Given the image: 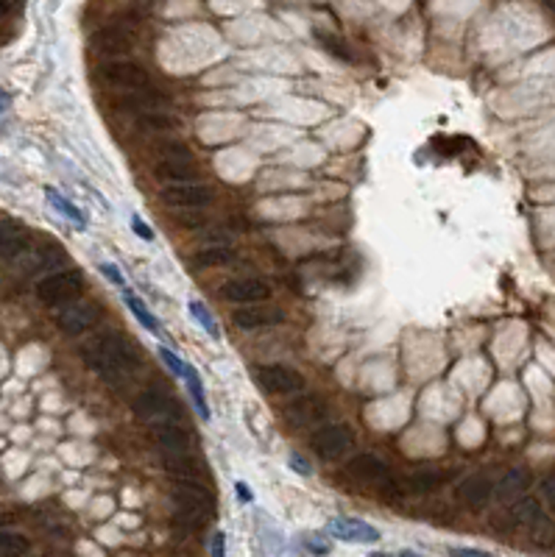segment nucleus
<instances>
[{
  "instance_id": "f257e3e1",
  "label": "nucleus",
  "mask_w": 555,
  "mask_h": 557,
  "mask_svg": "<svg viewBox=\"0 0 555 557\" xmlns=\"http://www.w3.org/2000/svg\"><path fill=\"white\" fill-rule=\"evenodd\" d=\"M81 362H84L95 377L107 382H120L140 365V354L126 335L104 332L87 340V346L81 348Z\"/></svg>"
},
{
  "instance_id": "f03ea898",
  "label": "nucleus",
  "mask_w": 555,
  "mask_h": 557,
  "mask_svg": "<svg viewBox=\"0 0 555 557\" xmlns=\"http://www.w3.org/2000/svg\"><path fill=\"white\" fill-rule=\"evenodd\" d=\"M171 502L179 529H201L215 515V497L201 480H173Z\"/></svg>"
},
{
  "instance_id": "7ed1b4c3",
  "label": "nucleus",
  "mask_w": 555,
  "mask_h": 557,
  "mask_svg": "<svg viewBox=\"0 0 555 557\" xmlns=\"http://www.w3.org/2000/svg\"><path fill=\"white\" fill-rule=\"evenodd\" d=\"M81 293H84V274L76 267H65V271L48 274L36 282V298L45 306H65Z\"/></svg>"
},
{
  "instance_id": "20e7f679",
  "label": "nucleus",
  "mask_w": 555,
  "mask_h": 557,
  "mask_svg": "<svg viewBox=\"0 0 555 557\" xmlns=\"http://www.w3.org/2000/svg\"><path fill=\"white\" fill-rule=\"evenodd\" d=\"M254 382L260 390L271 396H299L304 394V377L296 368L271 362V365H257L254 368Z\"/></svg>"
},
{
  "instance_id": "39448f33",
  "label": "nucleus",
  "mask_w": 555,
  "mask_h": 557,
  "mask_svg": "<svg viewBox=\"0 0 555 557\" xmlns=\"http://www.w3.org/2000/svg\"><path fill=\"white\" fill-rule=\"evenodd\" d=\"M134 416L142 418V421H149V424H159V421H179L181 418V410L176 404V399L171 394H165V390H159V387H146V390H140L134 404Z\"/></svg>"
},
{
  "instance_id": "423d86ee",
  "label": "nucleus",
  "mask_w": 555,
  "mask_h": 557,
  "mask_svg": "<svg viewBox=\"0 0 555 557\" xmlns=\"http://www.w3.org/2000/svg\"><path fill=\"white\" fill-rule=\"evenodd\" d=\"M98 78L109 87H123V90H142V87H154L151 84V73L137 65V61H123V59H112V61H101L98 65Z\"/></svg>"
},
{
  "instance_id": "0eeeda50",
  "label": "nucleus",
  "mask_w": 555,
  "mask_h": 557,
  "mask_svg": "<svg viewBox=\"0 0 555 557\" xmlns=\"http://www.w3.org/2000/svg\"><path fill=\"white\" fill-rule=\"evenodd\" d=\"M56 329L61 335L68 338H78V335H87L90 329L101 321V306L92 304V301H70L65 306H59L56 313Z\"/></svg>"
},
{
  "instance_id": "6e6552de",
  "label": "nucleus",
  "mask_w": 555,
  "mask_h": 557,
  "mask_svg": "<svg viewBox=\"0 0 555 557\" xmlns=\"http://www.w3.org/2000/svg\"><path fill=\"white\" fill-rule=\"evenodd\" d=\"M352 443H355V432L346 424H324L313 435V451L326 463L341 460L352 449Z\"/></svg>"
},
{
  "instance_id": "1a4fd4ad",
  "label": "nucleus",
  "mask_w": 555,
  "mask_h": 557,
  "mask_svg": "<svg viewBox=\"0 0 555 557\" xmlns=\"http://www.w3.org/2000/svg\"><path fill=\"white\" fill-rule=\"evenodd\" d=\"M162 201L176 210H201V206H210L215 201V193L207 184L198 181H181V184H168L162 190Z\"/></svg>"
},
{
  "instance_id": "9d476101",
  "label": "nucleus",
  "mask_w": 555,
  "mask_h": 557,
  "mask_svg": "<svg viewBox=\"0 0 555 557\" xmlns=\"http://www.w3.org/2000/svg\"><path fill=\"white\" fill-rule=\"evenodd\" d=\"M346 473L358 482H368V485H382V488H390L394 485V473H390L388 463L377 455H355L352 460L346 463Z\"/></svg>"
},
{
  "instance_id": "9b49d317",
  "label": "nucleus",
  "mask_w": 555,
  "mask_h": 557,
  "mask_svg": "<svg viewBox=\"0 0 555 557\" xmlns=\"http://www.w3.org/2000/svg\"><path fill=\"white\" fill-rule=\"evenodd\" d=\"M282 416L291 426H313V424H321L326 416H330V404H326L321 396L304 394V396H296V399L287 402Z\"/></svg>"
},
{
  "instance_id": "f8f14e48",
  "label": "nucleus",
  "mask_w": 555,
  "mask_h": 557,
  "mask_svg": "<svg viewBox=\"0 0 555 557\" xmlns=\"http://www.w3.org/2000/svg\"><path fill=\"white\" fill-rule=\"evenodd\" d=\"M221 298L245 306V304H265L271 298V284L265 279H232L221 287Z\"/></svg>"
},
{
  "instance_id": "ddd939ff",
  "label": "nucleus",
  "mask_w": 555,
  "mask_h": 557,
  "mask_svg": "<svg viewBox=\"0 0 555 557\" xmlns=\"http://www.w3.org/2000/svg\"><path fill=\"white\" fill-rule=\"evenodd\" d=\"M232 323L240 329V332H257V329H269V326H279L285 323V313L277 306H252L245 304L232 313Z\"/></svg>"
},
{
  "instance_id": "4468645a",
  "label": "nucleus",
  "mask_w": 555,
  "mask_h": 557,
  "mask_svg": "<svg viewBox=\"0 0 555 557\" xmlns=\"http://www.w3.org/2000/svg\"><path fill=\"white\" fill-rule=\"evenodd\" d=\"M455 497L466 505V507H486L491 499L497 497V482L488 477V473H469V477L458 485Z\"/></svg>"
},
{
  "instance_id": "2eb2a0df",
  "label": "nucleus",
  "mask_w": 555,
  "mask_h": 557,
  "mask_svg": "<svg viewBox=\"0 0 555 557\" xmlns=\"http://www.w3.org/2000/svg\"><path fill=\"white\" fill-rule=\"evenodd\" d=\"M151 438L159 446L162 455H176V451H190V432L179 421H159L151 424Z\"/></svg>"
},
{
  "instance_id": "dca6fc26",
  "label": "nucleus",
  "mask_w": 555,
  "mask_h": 557,
  "mask_svg": "<svg viewBox=\"0 0 555 557\" xmlns=\"http://www.w3.org/2000/svg\"><path fill=\"white\" fill-rule=\"evenodd\" d=\"M326 532L346 544H377L380 541V532L360 519H333L330 524H326Z\"/></svg>"
},
{
  "instance_id": "f3484780",
  "label": "nucleus",
  "mask_w": 555,
  "mask_h": 557,
  "mask_svg": "<svg viewBox=\"0 0 555 557\" xmlns=\"http://www.w3.org/2000/svg\"><path fill=\"white\" fill-rule=\"evenodd\" d=\"M115 103H117V109H123V112L142 115V112H154L159 103H171V98L157 87H142V90H126Z\"/></svg>"
},
{
  "instance_id": "a211bd4d",
  "label": "nucleus",
  "mask_w": 555,
  "mask_h": 557,
  "mask_svg": "<svg viewBox=\"0 0 555 557\" xmlns=\"http://www.w3.org/2000/svg\"><path fill=\"white\" fill-rule=\"evenodd\" d=\"M92 45H95L101 53L117 56V53L132 51L134 36L129 34V28H123V26H107V28H101V31L92 36Z\"/></svg>"
},
{
  "instance_id": "6ab92c4d",
  "label": "nucleus",
  "mask_w": 555,
  "mask_h": 557,
  "mask_svg": "<svg viewBox=\"0 0 555 557\" xmlns=\"http://www.w3.org/2000/svg\"><path fill=\"white\" fill-rule=\"evenodd\" d=\"M26 251H31V237L23 226H17L12 218L4 220V257L6 262H17Z\"/></svg>"
},
{
  "instance_id": "aec40b11",
  "label": "nucleus",
  "mask_w": 555,
  "mask_h": 557,
  "mask_svg": "<svg viewBox=\"0 0 555 557\" xmlns=\"http://www.w3.org/2000/svg\"><path fill=\"white\" fill-rule=\"evenodd\" d=\"M530 488V473L525 471V468H511L505 477L497 482V499L500 502H517V499H522L525 497V490Z\"/></svg>"
},
{
  "instance_id": "412c9836",
  "label": "nucleus",
  "mask_w": 555,
  "mask_h": 557,
  "mask_svg": "<svg viewBox=\"0 0 555 557\" xmlns=\"http://www.w3.org/2000/svg\"><path fill=\"white\" fill-rule=\"evenodd\" d=\"M162 468H165L173 480H198L201 465L190 451H176V455H162Z\"/></svg>"
},
{
  "instance_id": "4be33fe9",
  "label": "nucleus",
  "mask_w": 555,
  "mask_h": 557,
  "mask_svg": "<svg viewBox=\"0 0 555 557\" xmlns=\"http://www.w3.org/2000/svg\"><path fill=\"white\" fill-rule=\"evenodd\" d=\"M17 262H20V271H23L26 276H34V274H39V271H45V267L59 265V262H61V251H56L53 245H43V249L26 251Z\"/></svg>"
},
{
  "instance_id": "5701e85b",
  "label": "nucleus",
  "mask_w": 555,
  "mask_h": 557,
  "mask_svg": "<svg viewBox=\"0 0 555 557\" xmlns=\"http://www.w3.org/2000/svg\"><path fill=\"white\" fill-rule=\"evenodd\" d=\"M157 179L168 181V184H181V181H193L196 179V168L190 164V159H162L154 171Z\"/></svg>"
},
{
  "instance_id": "b1692460",
  "label": "nucleus",
  "mask_w": 555,
  "mask_h": 557,
  "mask_svg": "<svg viewBox=\"0 0 555 557\" xmlns=\"http://www.w3.org/2000/svg\"><path fill=\"white\" fill-rule=\"evenodd\" d=\"M237 259V251L232 245H207V249H198L193 254V265L196 267H221V265H232Z\"/></svg>"
},
{
  "instance_id": "393cba45",
  "label": "nucleus",
  "mask_w": 555,
  "mask_h": 557,
  "mask_svg": "<svg viewBox=\"0 0 555 557\" xmlns=\"http://www.w3.org/2000/svg\"><path fill=\"white\" fill-rule=\"evenodd\" d=\"M544 513L542 502L539 499H533V497H522L511 505V513H508V519L513 527H530L533 521L539 519V515Z\"/></svg>"
},
{
  "instance_id": "a878e982",
  "label": "nucleus",
  "mask_w": 555,
  "mask_h": 557,
  "mask_svg": "<svg viewBox=\"0 0 555 557\" xmlns=\"http://www.w3.org/2000/svg\"><path fill=\"white\" fill-rule=\"evenodd\" d=\"M446 482V473L436 471V468H422V471H414L407 477V490L410 493H436L441 485Z\"/></svg>"
},
{
  "instance_id": "bb28decb",
  "label": "nucleus",
  "mask_w": 555,
  "mask_h": 557,
  "mask_svg": "<svg viewBox=\"0 0 555 557\" xmlns=\"http://www.w3.org/2000/svg\"><path fill=\"white\" fill-rule=\"evenodd\" d=\"M137 129L151 131V134L173 131V129H179V117H173V115H168V112H159V109H154V112H142V115H137Z\"/></svg>"
},
{
  "instance_id": "cd10ccee",
  "label": "nucleus",
  "mask_w": 555,
  "mask_h": 557,
  "mask_svg": "<svg viewBox=\"0 0 555 557\" xmlns=\"http://www.w3.org/2000/svg\"><path fill=\"white\" fill-rule=\"evenodd\" d=\"M530 532V544L536 549H552L555 546V519L547 513H542L536 521L527 527Z\"/></svg>"
},
{
  "instance_id": "c85d7f7f",
  "label": "nucleus",
  "mask_w": 555,
  "mask_h": 557,
  "mask_svg": "<svg viewBox=\"0 0 555 557\" xmlns=\"http://www.w3.org/2000/svg\"><path fill=\"white\" fill-rule=\"evenodd\" d=\"M316 36H318V43L324 45V51H326V53H333L335 59L346 61V65H352V61H355L352 51H349V45L343 43L341 36H335V34H326V31H316Z\"/></svg>"
},
{
  "instance_id": "c756f323",
  "label": "nucleus",
  "mask_w": 555,
  "mask_h": 557,
  "mask_svg": "<svg viewBox=\"0 0 555 557\" xmlns=\"http://www.w3.org/2000/svg\"><path fill=\"white\" fill-rule=\"evenodd\" d=\"M28 549L31 544L26 535H20L14 529H4V538H0V552H4V557H23Z\"/></svg>"
},
{
  "instance_id": "7c9ffc66",
  "label": "nucleus",
  "mask_w": 555,
  "mask_h": 557,
  "mask_svg": "<svg viewBox=\"0 0 555 557\" xmlns=\"http://www.w3.org/2000/svg\"><path fill=\"white\" fill-rule=\"evenodd\" d=\"M123 301H126V306L132 309V313L137 315V321L142 323V326H146L149 329V332H159V321L149 313V309H146V304H142L134 293H123Z\"/></svg>"
},
{
  "instance_id": "2f4dec72",
  "label": "nucleus",
  "mask_w": 555,
  "mask_h": 557,
  "mask_svg": "<svg viewBox=\"0 0 555 557\" xmlns=\"http://www.w3.org/2000/svg\"><path fill=\"white\" fill-rule=\"evenodd\" d=\"M184 382H188V387H190V396H193V402L201 412V418L210 421V407H207V399H204V385H201V379L196 377V370L190 365H188V374H184Z\"/></svg>"
},
{
  "instance_id": "473e14b6",
  "label": "nucleus",
  "mask_w": 555,
  "mask_h": 557,
  "mask_svg": "<svg viewBox=\"0 0 555 557\" xmlns=\"http://www.w3.org/2000/svg\"><path fill=\"white\" fill-rule=\"evenodd\" d=\"M48 193V201H51V206H53V210L56 212H61V215H68L73 223H78V226H84V215H81V210H78V206L76 203H70L68 198H61L53 187H48L45 190Z\"/></svg>"
},
{
  "instance_id": "72a5a7b5",
  "label": "nucleus",
  "mask_w": 555,
  "mask_h": 557,
  "mask_svg": "<svg viewBox=\"0 0 555 557\" xmlns=\"http://www.w3.org/2000/svg\"><path fill=\"white\" fill-rule=\"evenodd\" d=\"M190 315L207 329V335L213 338V340H221V332H218V326H215V318L207 313V306H204L201 301H190Z\"/></svg>"
},
{
  "instance_id": "f704fd0d",
  "label": "nucleus",
  "mask_w": 555,
  "mask_h": 557,
  "mask_svg": "<svg viewBox=\"0 0 555 557\" xmlns=\"http://www.w3.org/2000/svg\"><path fill=\"white\" fill-rule=\"evenodd\" d=\"M159 357H162V362H165L171 370H173V374L176 377H181L184 379V374H188V365H184L173 352H171V348H159Z\"/></svg>"
},
{
  "instance_id": "c9c22d12",
  "label": "nucleus",
  "mask_w": 555,
  "mask_h": 557,
  "mask_svg": "<svg viewBox=\"0 0 555 557\" xmlns=\"http://www.w3.org/2000/svg\"><path fill=\"white\" fill-rule=\"evenodd\" d=\"M159 154L165 159H190V151L184 142H165V146L159 148Z\"/></svg>"
},
{
  "instance_id": "e433bc0d",
  "label": "nucleus",
  "mask_w": 555,
  "mask_h": 557,
  "mask_svg": "<svg viewBox=\"0 0 555 557\" xmlns=\"http://www.w3.org/2000/svg\"><path fill=\"white\" fill-rule=\"evenodd\" d=\"M539 490H542V499L547 502V507L555 513V473H550V477H544V480H542Z\"/></svg>"
},
{
  "instance_id": "4c0bfd02",
  "label": "nucleus",
  "mask_w": 555,
  "mask_h": 557,
  "mask_svg": "<svg viewBox=\"0 0 555 557\" xmlns=\"http://www.w3.org/2000/svg\"><path fill=\"white\" fill-rule=\"evenodd\" d=\"M210 552H213V557H226V535H223V532H215V535H213Z\"/></svg>"
},
{
  "instance_id": "58836bf2",
  "label": "nucleus",
  "mask_w": 555,
  "mask_h": 557,
  "mask_svg": "<svg viewBox=\"0 0 555 557\" xmlns=\"http://www.w3.org/2000/svg\"><path fill=\"white\" fill-rule=\"evenodd\" d=\"M132 229L142 237V240H154V232L149 229V226L146 223H142L140 218H132Z\"/></svg>"
},
{
  "instance_id": "ea45409f",
  "label": "nucleus",
  "mask_w": 555,
  "mask_h": 557,
  "mask_svg": "<svg viewBox=\"0 0 555 557\" xmlns=\"http://www.w3.org/2000/svg\"><path fill=\"white\" fill-rule=\"evenodd\" d=\"M452 557H491L488 552H480V549H449Z\"/></svg>"
},
{
  "instance_id": "a19ab883",
  "label": "nucleus",
  "mask_w": 555,
  "mask_h": 557,
  "mask_svg": "<svg viewBox=\"0 0 555 557\" xmlns=\"http://www.w3.org/2000/svg\"><path fill=\"white\" fill-rule=\"evenodd\" d=\"M101 271H104L107 276H112V279H115L117 284H123V276L117 274V267H115V265H101Z\"/></svg>"
},
{
  "instance_id": "79ce46f5",
  "label": "nucleus",
  "mask_w": 555,
  "mask_h": 557,
  "mask_svg": "<svg viewBox=\"0 0 555 557\" xmlns=\"http://www.w3.org/2000/svg\"><path fill=\"white\" fill-rule=\"evenodd\" d=\"M291 463H294V468H296L299 473H310V465H304V460H302L299 455H294V458H291Z\"/></svg>"
},
{
  "instance_id": "37998d69",
  "label": "nucleus",
  "mask_w": 555,
  "mask_h": 557,
  "mask_svg": "<svg viewBox=\"0 0 555 557\" xmlns=\"http://www.w3.org/2000/svg\"><path fill=\"white\" fill-rule=\"evenodd\" d=\"M237 497H240L243 502H252V490H249V488H245L243 482H237Z\"/></svg>"
},
{
  "instance_id": "c03bdc74",
  "label": "nucleus",
  "mask_w": 555,
  "mask_h": 557,
  "mask_svg": "<svg viewBox=\"0 0 555 557\" xmlns=\"http://www.w3.org/2000/svg\"><path fill=\"white\" fill-rule=\"evenodd\" d=\"M14 4H17V0H4V14H9L14 9Z\"/></svg>"
},
{
  "instance_id": "a18cd8bd",
  "label": "nucleus",
  "mask_w": 555,
  "mask_h": 557,
  "mask_svg": "<svg viewBox=\"0 0 555 557\" xmlns=\"http://www.w3.org/2000/svg\"><path fill=\"white\" fill-rule=\"evenodd\" d=\"M399 557H419V554H414V552H402Z\"/></svg>"
},
{
  "instance_id": "49530a36",
  "label": "nucleus",
  "mask_w": 555,
  "mask_h": 557,
  "mask_svg": "<svg viewBox=\"0 0 555 557\" xmlns=\"http://www.w3.org/2000/svg\"><path fill=\"white\" fill-rule=\"evenodd\" d=\"M552 12H555V0H552Z\"/></svg>"
}]
</instances>
